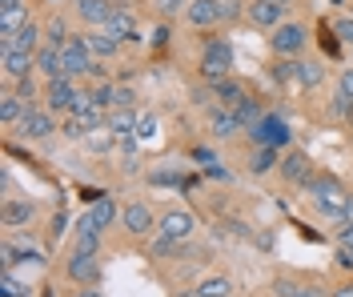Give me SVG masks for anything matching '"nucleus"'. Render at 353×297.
Instances as JSON below:
<instances>
[{
  "mask_svg": "<svg viewBox=\"0 0 353 297\" xmlns=\"http://www.w3.org/2000/svg\"><path fill=\"white\" fill-rule=\"evenodd\" d=\"M309 201L317 205V213H325V217H337L341 221V213H345V205H350V189L337 181L333 173H313L305 185Z\"/></svg>",
  "mask_w": 353,
  "mask_h": 297,
  "instance_id": "obj_1",
  "label": "nucleus"
},
{
  "mask_svg": "<svg viewBox=\"0 0 353 297\" xmlns=\"http://www.w3.org/2000/svg\"><path fill=\"white\" fill-rule=\"evenodd\" d=\"M201 81H209V85H217V81H225V76H233V48H229V41H221V37H213V41H205V52H201Z\"/></svg>",
  "mask_w": 353,
  "mask_h": 297,
  "instance_id": "obj_2",
  "label": "nucleus"
},
{
  "mask_svg": "<svg viewBox=\"0 0 353 297\" xmlns=\"http://www.w3.org/2000/svg\"><path fill=\"white\" fill-rule=\"evenodd\" d=\"M309 45V28L301 21H281L269 32V48L273 57H301V48Z\"/></svg>",
  "mask_w": 353,
  "mask_h": 297,
  "instance_id": "obj_3",
  "label": "nucleus"
},
{
  "mask_svg": "<svg viewBox=\"0 0 353 297\" xmlns=\"http://www.w3.org/2000/svg\"><path fill=\"white\" fill-rule=\"evenodd\" d=\"M17 129H21L28 141H44V137H52V133H57V113H52L48 105H28Z\"/></svg>",
  "mask_w": 353,
  "mask_h": 297,
  "instance_id": "obj_4",
  "label": "nucleus"
},
{
  "mask_svg": "<svg viewBox=\"0 0 353 297\" xmlns=\"http://www.w3.org/2000/svg\"><path fill=\"white\" fill-rule=\"evenodd\" d=\"M249 141H253V145H277V149H285L289 141H293V129H289L285 116H261V121L249 129Z\"/></svg>",
  "mask_w": 353,
  "mask_h": 297,
  "instance_id": "obj_5",
  "label": "nucleus"
},
{
  "mask_svg": "<svg viewBox=\"0 0 353 297\" xmlns=\"http://www.w3.org/2000/svg\"><path fill=\"white\" fill-rule=\"evenodd\" d=\"M65 277L77 281V285H97V281H101V261H97V253L72 249V257L65 261Z\"/></svg>",
  "mask_w": 353,
  "mask_h": 297,
  "instance_id": "obj_6",
  "label": "nucleus"
},
{
  "mask_svg": "<svg viewBox=\"0 0 353 297\" xmlns=\"http://www.w3.org/2000/svg\"><path fill=\"white\" fill-rule=\"evenodd\" d=\"M77 96H81V89H77V81H72V76H57V81H48V85H44V105H48L52 113H72Z\"/></svg>",
  "mask_w": 353,
  "mask_h": 297,
  "instance_id": "obj_7",
  "label": "nucleus"
},
{
  "mask_svg": "<svg viewBox=\"0 0 353 297\" xmlns=\"http://www.w3.org/2000/svg\"><path fill=\"white\" fill-rule=\"evenodd\" d=\"M193 229H197V217H193L189 209H165V213L157 217V233H165V237H173V241H189Z\"/></svg>",
  "mask_w": 353,
  "mask_h": 297,
  "instance_id": "obj_8",
  "label": "nucleus"
},
{
  "mask_svg": "<svg viewBox=\"0 0 353 297\" xmlns=\"http://www.w3.org/2000/svg\"><path fill=\"white\" fill-rule=\"evenodd\" d=\"M37 69V52H21L12 45H0V72L8 81H21V76H32Z\"/></svg>",
  "mask_w": 353,
  "mask_h": 297,
  "instance_id": "obj_9",
  "label": "nucleus"
},
{
  "mask_svg": "<svg viewBox=\"0 0 353 297\" xmlns=\"http://www.w3.org/2000/svg\"><path fill=\"white\" fill-rule=\"evenodd\" d=\"M61 57H65V76H72V81H77V76H88V72H92V65H97V57L85 48V41H81V37H72V41L61 48Z\"/></svg>",
  "mask_w": 353,
  "mask_h": 297,
  "instance_id": "obj_10",
  "label": "nucleus"
},
{
  "mask_svg": "<svg viewBox=\"0 0 353 297\" xmlns=\"http://www.w3.org/2000/svg\"><path fill=\"white\" fill-rule=\"evenodd\" d=\"M0 221L8 233H17V229H28L37 221V201H24V197H8L4 209H0Z\"/></svg>",
  "mask_w": 353,
  "mask_h": 297,
  "instance_id": "obj_11",
  "label": "nucleus"
},
{
  "mask_svg": "<svg viewBox=\"0 0 353 297\" xmlns=\"http://www.w3.org/2000/svg\"><path fill=\"white\" fill-rule=\"evenodd\" d=\"M277 173H281L289 185H309V177H313V161H309V153H301V149H285Z\"/></svg>",
  "mask_w": 353,
  "mask_h": 297,
  "instance_id": "obj_12",
  "label": "nucleus"
},
{
  "mask_svg": "<svg viewBox=\"0 0 353 297\" xmlns=\"http://www.w3.org/2000/svg\"><path fill=\"white\" fill-rule=\"evenodd\" d=\"M121 221H125V233H132V237H149L157 229V217L153 209L145 205V201H132V205L121 209Z\"/></svg>",
  "mask_w": 353,
  "mask_h": 297,
  "instance_id": "obj_13",
  "label": "nucleus"
},
{
  "mask_svg": "<svg viewBox=\"0 0 353 297\" xmlns=\"http://www.w3.org/2000/svg\"><path fill=\"white\" fill-rule=\"evenodd\" d=\"M281 17H285V8L277 0H249V8H245V21L257 28H277Z\"/></svg>",
  "mask_w": 353,
  "mask_h": 297,
  "instance_id": "obj_14",
  "label": "nucleus"
},
{
  "mask_svg": "<svg viewBox=\"0 0 353 297\" xmlns=\"http://www.w3.org/2000/svg\"><path fill=\"white\" fill-rule=\"evenodd\" d=\"M81 41H85V48L97 57V61H101V57H117V52H121V41L112 37L109 28H85V32H81Z\"/></svg>",
  "mask_w": 353,
  "mask_h": 297,
  "instance_id": "obj_15",
  "label": "nucleus"
},
{
  "mask_svg": "<svg viewBox=\"0 0 353 297\" xmlns=\"http://www.w3.org/2000/svg\"><path fill=\"white\" fill-rule=\"evenodd\" d=\"M209 133L217 141H233L237 133H241V121H237V109H225V105H217L213 113H209Z\"/></svg>",
  "mask_w": 353,
  "mask_h": 297,
  "instance_id": "obj_16",
  "label": "nucleus"
},
{
  "mask_svg": "<svg viewBox=\"0 0 353 297\" xmlns=\"http://www.w3.org/2000/svg\"><path fill=\"white\" fill-rule=\"evenodd\" d=\"M245 165H249L253 177H265V173H273V169L281 165V149H277V145H253Z\"/></svg>",
  "mask_w": 353,
  "mask_h": 297,
  "instance_id": "obj_17",
  "label": "nucleus"
},
{
  "mask_svg": "<svg viewBox=\"0 0 353 297\" xmlns=\"http://www.w3.org/2000/svg\"><path fill=\"white\" fill-rule=\"evenodd\" d=\"M185 21L193 24V28L221 24V0H189V8H185Z\"/></svg>",
  "mask_w": 353,
  "mask_h": 297,
  "instance_id": "obj_18",
  "label": "nucleus"
},
{
  "mask_svg": "<svg viewBox=\"0 0 353 297\" xmlns=\"http://www.w3.org/2000/svg\"><path fill=\"white\" fill-rule=\"evenodd\" d=\"M112 0H77V12H81V21L88 24V28H105L112 17Z\"/></svg>",
  "mask_w": 353,
  "mask_h": 297,
  "instance_id": "obj_19",
  "label": "nucleus"
},
{
  "mask_svg": "<svg viewBox=\"0 0 353 297\" xmlns=\"http://www.w3.org/2000/svg\"><path fill=\"white\" fill-rule=\"evenodd\" d=\"M37 72H41L44 81H57V76H65V57H61V48L44 41L41 52H37Z\"/></svg>",
  "mask_w": 353,
  "mask_h": 297,
  "instance_id": "obj_20",
  "label": "nucleus"
},
{
  "mask_svg": "<svg viewBox=\"0 0 353 297\" xmlns=\"http://www.w3.org/2000/svg\"><path fill=\"white\" fill-rule=\"evenodd\" d=\"M101 237H105V229H101L97 221H92V213H85V217H81V225H77V233H72L77 249L97 253V249H101Z\"/></svg>",
  "mask_w": 353,
  "mask_h": 297,
  "instance_id": "obj_21",
  "label": "nucleus"
},
{
  "mask_svg": "<svg viewBox=\"0 0 353 297\" xmlns=\"http://www.w3.org/2000/svg\"><path fill=\"white\" fill-rule=\"evenodd\" d=\"M105 28H109L117 41H137V37H141V32H137V17H132L129 8H112V17H109Z\"/></svg>",
  "mask_w": 353,
  "mask_h": 297,
  "instance_id": "obj_22",
  "label": "nucleus"
},
{
  "mask_svg": "<svg viewBox=\"0 0 353 297\" xmlns=\"http://www.w3.org/2000/svg\"><path fill=\"white\" fill-rule=\"evenodd\" d=\"M213 96H217V105H225V109H237L249 92H245V85L237 81V76H225V81L213 85Z\"/></svg>",
  "mask_w": 353,
  "mask_h": 297,
  "instance_id": "obj_23",
  "label": "nucleus"
},
{
  "mask_svg": "<svg viewBox=\"0 0 353 297\" xmlns=\"http://www.w3.org/2000/svg\"><path fill=\"white\" fill-rule=\"evenodd\" d=\"M41 37H44V28L37 21H28L24 28H17V32H12V41H4V45L21 48V52H41Z\"/></svg>",
  "mask_w": 353,
  "mask_h": 297,
  "instance_id": "obj_24",
  "label": "nucleus"
},
{
  "mask_svg": "<svg viewBox=\"0 0 353 297\" xmlns=\"http://www.w3.org/2000/svg\"><path fill=\"white\" fill-rule=\"evenodd\" d=\"M137 125H141V116L132 113L129 105L112 109V113H109V121H105V129H109V133H117V137H129V133H137Z\"/></svg>",
  "mask_w": 353,
  "mask_h": 297,
  "instance_id": "obj_25",
  "label": "nucleus"
},
{
  "mask_svg": "<svg viewBox=\"0 0 353 297\" xmlns=\"http://www.w3.org/2000/svg\"><path fill=\"white\" fill-rule=\"evenodd\" d=\"M28 21H32V17H28V4H21V8H4V12H0V45L12 41V32L24 28Z\"/></svg>",
  "mask_w": 353,
  "mask_h": 297,
  "instance_id": "obj_26",
  "label": "nucleus"
},
{
  "mask_svg": "<svg viewBox=\"0 0 353 297\" xmlns=\"http://www.w3.org/2000/svg\"><path fill=\"white\" fill-rule=\"evenodd\" d=\"M321 81H325V65L313 61V57H301V61H297V85H301V89H317Z\"/></svg>",
  "mask_w": 353,
  "mask_h": 297,
  "instance_id": "obj_27",
  "label": "nucleus"
},
{
  "mask_svg": "<svg viewBox=\"0 0 353 297\" xmlns=\"http://www.w3.org/2000/svg\"><path fill=\"white\" fill-rule=\"evenodd\" d=\"M88 213H92V221H97V225H101V229H109L112 221L121 217V209H117V201H112L109 193H105V197H97V201L88 205Z\"/></svg>",
  "mask_w": 353,
  "mask_h": 297,
  "instance_id": "obj_28",
  "label": "nucleus"
},
{
  "mask_svg": "<svg viewBox=\"0 0 353 297\" xmlns=\"http://www.w3.org/2000/svg\"><path fill=\"white\" fill-rule=\"evenodd\" d=\"M28 294H32V285L21 281L12 265H4V274H0V297H28Z\"/></svg>",
  "mask_w": 353,
  "mask_h": 297,
  "instance_id": "obj_29",
  "label": "nucleus"
},
{
  "mask_svg": "<svg viewBox=\"0 0 353 297\" xmlns=\"http://www.w3.org/2000/svg\"><path fill=\"white\" fill-rule=\"evenodd\" d=\"M24 109H28V105H24L21 96H17V92H8V96L0 101V125H21Z\"/></svg>",
  "mask_w": 353,
  "mask_h": 297,
  "instance_id": "obj_30",
  "label": "nucleus"
},
{
  "mask_svg": "<svg viewBox=\"0 0 353 297\" xmlns=\"http://www.w3.org/2000/svg\"><path fill=\"white\" fill-rule=\"evenodd\" d=\"M269 72H273V81H277V85L297 81V57H277V61L269 65Z\"/></svg>",
  "mask_w": 353,
  "mask_h": 297,
  "instance_id": "obj_31",
  "label": "nucleus"
},
{
  "mask_svg": "<svg viewBox=\"0 0 353 297\" xmlns=\"http://www.w3.org/2000/svg\"><path fill=\"white\" fill-rule=\"evenodd\" d=\"M261 105H257V101H253V96H245L241 105H237V121H241V129L245 133H249V129H253V125H257V121H261Z\"/></svg>",
  "mask_w": 353,
  "mask_h": 297,
  "instance_id": "obj_32",
  "label": "nucleus"
},
{
  "mask_svg": "<svg viewBox=\"0 0 353 297\" xmlns=\"http://www.w3.org/2000/svg\"><path fill=\"white\" fill-rule=\"evenodd\" d=\"M197 289H201V297H229L233 294V281L229 277H205Z\"/></svg>",
  "mask_w": 353,
  "mask_h": 297,
  "instance_id": "obj_33",
  "label": "nucleus"
},
{
  "mask_svg": "<svg viewBox=\"0 0 353 297\" xmlns=\"http://www.w3.org/2000/svg\"><path fill=\"white\" fill-rule=\"evenodd\" d=\"M44 41H48V45H57V48H65L68 41H72V37H68V24L61 21V17H57V21L44 28Z\"/></svg>",
  "mask_w": 353,
  "mask_h": 297,
  "instance_id": "obj_34",
  "label": "nucleus"
},
{
  "mask_svg": "<svg viewBox=\"0 0 353 297\" xmlns=\"http://www.w3.org/2000/svg\"><path fill=\"white\" fill-rule=\"evenodd\" d=\"M245 0H221V24H233V21H241L245 17Z\"/></svg>",
  "mask_w": 353,
  "mask_h": 297,
  "instance_id": "obj_35",
  "label": "nucleus"
},
{
  "mask_svg": "<svg viewBox=\"0 0 353 297\" xmlns=\"http://www.w3.org/2000/svg\"><path fill=\"white\" fill-rule=\"evenodd\" d=\"M333 32H337L341 45L353 48V17H337V21H333Z\"/></svg>",
  "mask_w": 353,
  "mask_h": 297,
  "instance_id": "obj_36",
  "label": "nucleus"
},
{
  "mask_svg": "<svg viewBox=\"0 0 353 297\" xmlns=\"http://www.w3.org/2000/svg\"><path fill=\"white\" fill-rule=\"evenodd\" d=\"M17 96H21L24 105H37V81L32 76H21L17 81Z\"/></svg>",
  "mask_w": 353,
  "mask_h": 297,
  "instance_id": "obj_37",
  "label": "nucleus"
},
{
  "mask_svg": "<svg viewBox=\"0 0 353 297\" xmlns=\"http://www.w3.org/2000/svg\"><path fill=\"white\" fill-rule=\"evenodd\" d=\"M157 129H161V121H157V116H141V125H137V137L149 141V137H157Z\"/></svg>",
  "mask_w": 353,
  "mask_h": 297,
  "instance_id": "obj_38",
  "label": "nucleus"
},
{
  "mask_svg": "<svg viewBox=\"0 0 353 297\" xmlns=\"http://www.w3.org/2000/svg\"><path fill=\"white\" fill-rule=\"evenodd\" d=\"M137 101V92L125 89V85H112V109H121V105H132Z\"/></svg>",
  "mask_w": 353,
  "mask_h": 297,
  "instance_id": "obj_39",
  "label": "nucleus"
},
{
  "mask_svg": "<svg viewBox=\"0 0 353 297\" xmlns=\"http://www.w3.org/2000/svg\"><path fill=\"white\" fill-rule=\"evenodd\" d=\"M185 8H189L185 0H157V12H161V17H176V12H185Z\"/></svg>",
  "mask_w": 353,
  "mask_h": 297,
  "instance_id": "obj_40",
  "label": "nucleus"
},
{
  "mask_svg": "<svg viewBox=\"0 0 353 297\" xmlns=\"http://www.w3.org/2000/svg\"><path fill=\"white\" fill-rule=\"evenodd\" d=\"M65 229H68V213L61 209V213L52 217V225H48V237H52V241H61V233H65Z\"/></svg>",
  "mask_w": 353,
  "mask_h": 297,
  "instance_id": "obj_41",
  "label": "nucleus"
},
{
  "mask_svg": "<svg viewBox=\"0 0 353 297\" xmlns=\"http://www.w3.org/2000/svg\"><path fill=\"white\" fill-rule=\"evenodd\" d=\"M337 92H341L345 101H353V69H345L341 76H337Z\"/></svg>",
  "mask_w": 353,
  "mask_h": 297,
  "instance_id": "obj_42",
  "label": "nucleus"
},
{
  "mask_svg": "<svg viewBox=\"0 0 353 297\" xmlns=\"http://www.w3.org/2000/svg\"><path fill=\"white\" fill-rule=\"evenodd\" d=\"M273 294H277V297H293V294H297V285H293L289 277H273Z\"/></svg>",
  "mask_w": 353,
  "mask_h": 297,
  "instance_id": "obj_43",
  "label": "nucleus"
},
{
  "mask_svg": "<svg viewBox=\"0 0 353 297\" xmlns=\"http://www.w3.org/2000/svg\"><path fill=\"white\" fill-rule=\"evenodd\" d=\"M189 157L197 161V165H213V161H217V157H213V149H205V145H193V149H189Z\"/></svg>",
  "mask_w": 353,
  "mask_h": 297,
  "instance_id": "obj_44",
  "label": "nucleus"
},
{
  "mask_svg": "<svg viewBox=\"0 0 353 297\" xmlns=\"http://www.w3.org/2000/svg\"><path fill=\"white\" fill-rule=\"evenodd\" d=\"M293 297H325V289H321L317 281H305V285H297V294Z\"/></svg>",
  "mask_w": 353,
  "mask_h": 297,
  "instance_id": "obj_45",
  "label": "nucleus"
},
{
  "mask_svg": "<svg viewBox=\"0 0 353 297\" xmlns=\"http://www.w3.org/2000/svg\"><path fill=\"white\" fill-rule=\"evenodd\" d=\"M337 241H341V245L353 241V221H341V225H337Z\"/></svg>",
  "mask_w": 353,
  "mask_h": 297,
  "instance_id": "obj_46",
  "label": "nucleus"
},
{
  "mask_svg": "<svg viewBox=\"0 0 353 297\" xmlns=\"http://www.w3.org/2000/svg\"><path fill=\"white\" fill-rule=\"evenodd\" d=\"M205 173H209L213 181H229V169H225V165H205Z\"/></svg>",
  "mask_w": 353,
  "mask_h": 297,
  "instance_id": "obj_47",
  "label": "nucleus"
},
{
  "mask_svg": "<svg viewBox=\"0 0 353 297\" xmlns=\"http://www.w3.org/2000/svg\"><path fill=\"white\" fill-rule=\"evenodd\" d=\"M330 297H353V281H345V285H333Z\"/></svg>",
  "mask_w": 353,
  "mask_h": 297,
  "instance_id": "obj_48",
  "label": "nucleus"
},
{
  "mask_svg": "<svg viewBox=\"0 0 353 297\" xmlns=\"http://www.w3.org/2000/svg\"><path fill=\"white\" fill-rule=\"evenodd\" d=\"M72 297H105V294H101L97 285H81V289H77V294H72Z\"/></svg>",
  "mask_w": 353,
  "mask_h": 297,
  "instance_id": "obj_49",
  "label": "nucleus"
},
{
  "mask_svg": "<svg viewBox=\"0 0 353 297\" xmlns=\"http://www.w3.org/2000/svg\"><path fill=\"white\" fill-rule=\"evenodd\" d=\"M337 269H353V257L345 249H337Z\"/></svg>",
  "mask_w": 353,
  "mask_h": 297,
  "instance_id": "obj_50",
  "label": "nucleus"
},
{
  "mask_svg": "<svg viewBox=\"0 0 353 297\" xmlns=\"http://www.w3.org/2000/svg\"><path fill=\"white\" fill-rule=\"evenodd\" d=\"M24 0H0V12H4V8H21Z\"/></svg>",
  "mask_w": 353,
  "mask_h": 297,
  "instance_id": "obj_51",
  "label": "nucleus"
},
{
  "mask_svg": "<svg viewBox=\"0 0 353 297\" xmlns=\"http://www.w3.org/2000/svg\"><path fill=\"white\" fill-rule=\"evenodd\" d=\"M341 249H345V253H350V257H353V241H350V245H341Z\"/></svg>",
  "mask_w": 353,
  "mask_h": 297,
  "instance_id": "obj_52",
  "label": "nucleus"
},
{
  "mask_svg": "<svg viewBox=\"0 0 353 297\" xmlns=\"http://www.w3.org/2000/svg\"><path fill=\"white\" fill-rule=\"evenodd\" d=\"M333 4H337V8H345V4H350V0H333Z\"/></svg>",
  "mask_w": 353,
  "mask_h": 297,
  "instance_id": "obj_53",
  "label": "nucleus"
},
{
  "mask_svg": "<svg viewBox=\"0 0 353 297\" xmlns=\"http://www.w3.org/2000/svg\"><path fill=\"white\" fill-rule=\"evenodd\" d=\"M229 297H233V294H229Z\"/></svg>",
  "mask_w": 353,
  "mask_h": 297,
  "instance_id": "obj_54",
  "label": "nucleus"
},
{
  "mask_svg": "<svg viewBox=\"0 0 353 297\" xmlns=\"http://www.w3.org/2000/svg\"><path fill=\"white\" fill-rule=\"evenodd\" d=\"M350 52H353V48H350Z\"/></svg>",
  "mask_w": 353,
  "mask_h": 297,
  "instance_id": "obj_55",
  "label": "nucleus"
}]
</instances>
